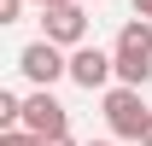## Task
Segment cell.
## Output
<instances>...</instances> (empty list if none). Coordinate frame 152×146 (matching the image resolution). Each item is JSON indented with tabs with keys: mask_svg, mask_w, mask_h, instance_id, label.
<instances>
[{
	"mask_svg": "<svg viewBox=\"0 0 152 146\" xmlns=\"http://www.w3.org/2000/svg\"><path fill=\"white\" fill-rule=\"evenodd\" d=\"M111 58H117V82L123 88H146L152 82V23L146 18H129L111 41Z\"/></svg>",
	"mask_w": 152,
	"mask_h": 146,
	"instance_id": "6da1fadb",
	"label": "cell"
},
{
	"mask_svg": "<svg viewBox=\"0 0 152 146\" xmlns=\"http://www.w3.org/2000/svg\"><path fill=\"white\" fill-rule=\"evenodd\" d=\"M99 105H105V128H111V140H134V146H140V134H146V123H152L146 93L117 82V88H105V93H99Z\"/></svg>",
	"mask_w": 152,
	"mask_h": 146,
	"instance_id": "7a4b0ae2",
	"label": "cell"
},
{
	"mask_svg": "<svg viewBox=\"0 0 152 146\" xmlns=\"http://www.w3.org/2000/svg\"><path fill=\"white\" fill-rule=\"evenodd\" d=\"M41 41H53V47H64V53L88 47V12H82V0L47 6V12H41Z\"/></svg>",
	"mask_w": 152,
	"mask_h": 146,
	"instance_id": "3957f363",
	"label": "cell"
},
{
	"mask_svg": "<svg viewBox=\"0 0 152 146\" xmlns=\"http://www.w3.org/2000/svg\"><path fill=\"white\" fill-rule=\"evenodd\" d=\"M18 70H23L29 88H53L58 76H70V53L53 47V41H29V47L18 53Z\"/></svg>",
	"mask_w": 152,
	"mask_h": 146,
	"instance_id": "277c9868",
	"label": "cell"
},
{
	"mask_svg": "<svg viewBox=\"0 0 152 146\" xmlns=\"http://www.w3.org/2000/svg\"><path fill=\"white\" fill-rule=\"evenodd\" d=\"M23 128L41 134V140H64V134H70V111L53 99V88H35L23 99Z\"/></svg>",
	"mask_w": 152,
	"mask_h": 146,
	"instance_id": "5b68a950",
	"label": "cell"
},
{
	"mask_svg": "<svg viewBox=\"0 0 152 146\" xmlns=\"http://www.w3.org/2000/svg\"><path fill=\"white\" fill-rule=\"evenodd\" d=\"M70 82L88 88V93L117 88V58L105 53V47H76V53H70Z\"/></svg>",
	"mask_w": 152,
	"mask_h": 146,
	"instance_id": "8992f818",
	"label": "cell"
},
{
	"mask_svg": "<svg viewBox=\"0 0 152 146\" xmlns=\"http://www.w3.org/2000/svg\"><path fill=\"white\" fill-rule=\"evenodd\" d=\"M0 146H53V140H41V134H29V128H6Z\"/></svg>",
	"mask_w": 152,
	"mask_h": 146,
	"instance_id": "52a82bcc",
	"label": "cell"
},
{
	"mask_svg": "<svg viewBox=\"0 0 152 146\" xmlns=\"http://www.w3.org/2000/svg\"><path fill=\"white\" fill-rule=\"evenodd\" d=\"M23 6H29V0H0V23H18Z\"/></svg>",
	"mask_w": 152,
	"mask_h": 146,
	"instance_id": "ba28073f",
	"label": "cell"
},
{
	"mask_svg": "<svg viewBox=\"0 0 152 146\" xmlns=\"http://www.w3.org/2000/svg\"><path fill=\"white\" fill-rule=\"evenodd\" d=\"M129 6H134V18H146V23H152V0H129Z\"/></svg>",
	"mask_w": 152,
	"mask_h": 146,
	"instance_id": "9c48e42d",
	"label": "cell"
},
{
	"mask_svg": "<svg viewBox=\"0 0 152 146\" xmlns=\"http://www.w3.org/2000/svg\"><path fill=\"white\" fill-rule=\"evenodd\" d=\"M29 6H41V12H47V6H70V0H29Z\"/></svg>",
	"mask_w": 152,
	"mask_h": 146,
	"instance_id": "30bf717a",
	"label": "cell"
},
{
	"mask_svg": "<svg viewBox=\"0 0 152 146\" xmlns=\"http://www.w3.org/2000/svg\"><path fill=\"white\" fill-rule=\"evenodd\" d=\"M140 146H152V123H146V134H140Z\"/></svg>",
	"mask_w": 152,
	"mask_h": 146,
	"instance_id": "8fae6325",
	"label": "cell"
},
{
	"mask_svg": "<svg viewBox=\"0 0 152 146\" xmlns=\"http://www.w3.org/2000/svg\"><path fill=\"white\" fill-rule=\"evenodd\" d=\"M53 146H76V140H70V134H64V140H53Z\"/></svg>",
	"mask_w": 152,
	"mask_h": 146,
	"instance_id": "7c38bea8",
	"label": "cell"
},
{
	"mask_svg": "<svg viewBox=\"0 0 152 146\" xmlns=\"http://www.w3.org/2000/svg\"><path fill=\"white\" fill-rule=\"evenodd\" d=\"M88 146H117V140H88Z\"/></svg>",
	"mask_w": 152,
	"mask_h": 146,
	"instance_id": "4fadbf2b",
	"label": "cell"
}]
</instances>
